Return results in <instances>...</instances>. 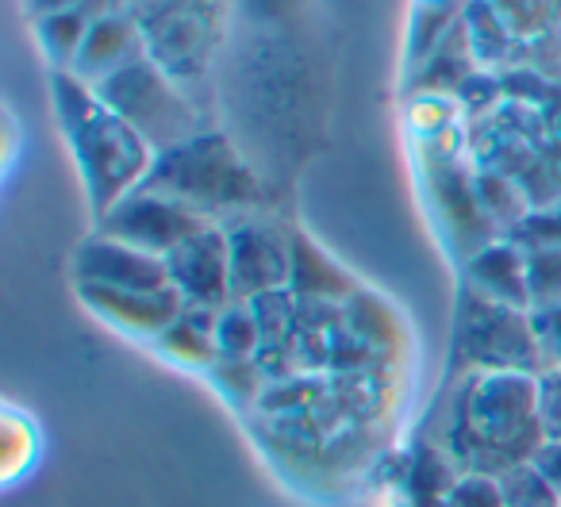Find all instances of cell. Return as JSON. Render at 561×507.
<instances>
[{
	"mask_svg": "<svg viewBox=\"0 0 561 507\" xmlns=\"http://www.w3.org/2000/svg\"><path fill=\"white\" fill-rule=\"evenodd\" d=\"M231 250V297L254 300L262 292L289 289L293 274V239H280L277 227L257 219H234L227 227Z\"/></svg>",
	"mask_w": 561,
	"mask_h": 507,
	"instance_id": "obj_8",
	"label": "cell"
},
{
	"mask_svg": "<svg viewBox=\"0 0 561 507\" xmlns=\"http://www.w3.org/2000/svg\"><path fill=\"white\" fill-rule=\"evenodd\" d=\"M70 4H78V0H27V12L39 20V16H47V12L70 9Z\"/></svg>",
	"mask_w": 561,
	"mask_h": 507,
	"instance_id": "obj_24",
	"label": "cell"
},
{
	"mask_svg": "<svg viewBox=\"0 0 561 507\" xmlns=\"http://www.w3.org/2000/svg\"><path fill=\"white\" fill-rule=\"evenodd\" d=\"M50 96H55L58 127H62V135L73 147V158H78L89 208H93L96 219L108 216L124 196L142 188L158 154L139 131H131L96 96L93 85L73 78L70 70L50 73Z\"/></svg>",
	"mask_w": 561,
	"mask_h": 507,
	"instance_id": "obj_1",
	"label": "cell"
},
{
	"mask_svg": "<svg viewBox=\"0 0 561 507\" xmlns=\"http://www.w3.org/2000/svg\"><path fill=\"white\" fill-rule=\"evenodd\" d=\"M558 507H561V504H558Z\"/></svg>",
	"mask_w": 561,
	"mask_h": 507,
	"instance_id": "obj_25",
	"label": "cell"
},
{
	"mask_svg": "<svg viewBox=\"0 0 561 507\" xmlns=\"http://www.w3.org/2000/svg\"><path fill=\"white\" fill-rule=\"evenodd\" d=\"M96 96L124 119L131 131H139L150 142L154 154L181 147L193 135H201L196 127V112L185 101V93L178 89V81L154 62V58H139L127 70L112 73L108 81L93 85Z\"/></svg>",
	"mask_w": 561,
	"mask_h": 507,
	"instance_id": "obj_4",
	"label": "cell"
},
{
	"mask_svg": "<svg viewBox=\"0 0 561 507\" xmlns=\"http://www.w3.org/2000/svg\"><path fill=\"white\" fill-rule=\"evenodd\" d=\"M500 492H504V507H558L561 496L546 484V476L538 473L530 461L507 465L504 473H496Z\"/></svg>",
	"mask_w": 561,
	"mask_h": 507,
	"instance_id": "obj_17",
	"label": "cell"
},
{
	"mask_svg": "<svg viewBox=\"0 0 561 507\" xmlns=\"http://www.w3.org/2000/svg\"><path fill=\"white\" fill-rule=\"evenodd\" d=\"M446 507H504V492H500L496 476L466 473L450 484V492H446Z\"/></svg>",
	"mask_w": 561,
	"mask_h": 507,
	"instance_id": "obj_19",
	"label": "cell"
},
{
	"mask_svg": "<svg viewBox=\"0 0 561 507\" xmlns=\"http://www.w3.org/2000/svg\"><path fill=\"white\" fill-rule=\"evenodd\" d=\"M142 188L185 204L208 223H216L219 216H231V211H247L257 200L254 173L247 170V162L234 154V147L224 135L211 131H201L181 147L158 154Z\"/></svg>",
	"mask_w": 561,
	"mask_h": 507,
	"instance_id": "obj_2",
	"label": "cell"
},
{
	"mask_svg": "<svg viewBox=\"0 0 561 507\" xmlns=\"http://www.w3.org/2000/svg\"><path fill=\"white\" fill-rule=\"evenodd\" d=\"M204 227H208L204 216L188 211L185 204H178V200L147 193V188H135V193L124 196L108 216L96 219V231L101 234L127 242V246L147 250L154 258H170L181 242L193 239Z\"/></svg>",
	"mask_w": 561,
	"mask_h": 507,
	"instance_id": "obj_6",
	"label": "cell"
},
{
	"mask_svg": "<svg viewBox=\"0 0 561 507\" xmlns=\"http://www.w3.org/2000/svg\"><path fill=\"white\" fill-rule=\"evenodd\" d=\"M216 354L219 361H250L254 354H262V327L247 300H231L227 308H219Z\"/></svg>",
	"mask_w": 561,
	"mask_h": 507,
	"instance_id": "obj_16",
	"label": "cell"
},
{
	"mask_svg": "<svg viewBox=\"0 0 561 507\" xmlns=\"http://www.w3.org/2000/svg\"><path fill=\"white\" fill-rule=\"evenodd\" d=\"M85 304L96 315H104L116 327L131 331V335H162L181 312L185 300L178 297V289H158V292H112V289H93V285H78Z\"/></svg>",
	"mask_w": 561,
	"mask_h": 507,
	"instance_id": "obj_11",
	"label": "cell"
},
{
	"mask_svg": "<svg viewBox=\"0 0 561 507\" xmlns=\"http://www.w3.org/2000/svg\"><path fill=\"white\" fill-rule=\"evenodd\" d=\"M515 234H519L515 242L523 250H561V211L558 216L553 211H530V216L519 219Z\"/></svg>",
	"mask_w": 561,
	"mask_h": 507,
	"instance_id": "obj_21",
	"label": "cell"
},
{
	"mask_svg": "<svg viewBox=\"0 0 561 507\" xmlns=\"http://www.w3.org/2000/svg\"><path fill=\"white\" fill-rule=\"evenodd\" d=\"M216 320L219 312L211 308H188L170 323V327L158 335V346L165 354H173L178 361H188V366H204V361H219L216 354Z\"/></svg>",
	"mask_w": 561,
	"mask_h": 507,
	"instance_id": "obj_15",
	"label": "cell"
},
{
	"mask_svg": "<svg viewBox=\"0 0 561 507\" xmlns=\"http://www.w3.org/2000/svg\"><path fill=\"white\" fill-rule=\"evenodd\" d=\"M73 277H78V285H93V289H112V292L170 289L165 258H154L147 250L127 246V242L108 239L101 231L81 239V246L73 250Z\"/></svg>",
	"mask_w": 561,
	"mask_h": 507,
	"instance_id": "obj_9",
	"label": "cell"
},
{
	"mask_svg": "<svg viewBox=\"0 0 561 507\" xmlns=\"http://www.w3.org/2000/svg\"><path fill=\"white\" fill-rule=\"evenodd\" d=\"M530 465H535L538 473L546 476V484L561 496V438H546L535 450V458H530Z\"/></svg>",
	"mask_w": 561,
	"mask_h": 507,
	"instance_id": "obj_23",
	"label": "cell"
},
{
	"mask_svg": "<svg viewBox=\"0 0 561 507\" xmlns=\"http://www.w3.org/2000/svg\"><path fill=\"white\" fill-rule=\"evenodd\" d=\"M469 292L492 300V304L519 308L530 312V292H527V250L519 242H492L481 246L469 258Z\"/></svg>",
	"mask_w": 561,
	"mask_h": 507,
	"instance_id": "obj_12",
	"label": "cell"
},
{
	"mask_svg": "<svg viewBox=\"0 0 561 507\" xmlns=\"http://www.w3.org/2000/svg\"><path fill=\"white\" fill-rule=\"evenodd\" d=\"M530 323H535L542 361L546 366H561V304L546 308V312H530Z\"/></svg>",
	"mask_w": 561,
	"mask_h": 507,
	"instance_id": "obj_22",
	"label": "cell"
},
{
	"mask_svg": "<svg viewBox=\"0 0 561 507\" xmlns=\"http://www.w3.org/2000/svg\"><path fill=\"white\" fill-rule=\"evenodd\" d=\"M466 438L458 458L473 461V453H492L496 473L535 458L546 442L538 427V373L496 369L477 377L466 396Z\"/></svg>",
	"mask_w": 561,
	"mask_h": 507,
	"instance_id": "obj_3",
	"label": "cell"
},
{
	"mask_svg": "<svg viewBox=\"0 0 561 507\" xmlns=\"http://www.w3.org/2000/svg\"><path fill=\"white\" fill-rule=\"evenodd\" d=\"M538 427L546 438H561V366L538 373Z\"/></svg>",
	"mask_w": 561,
	"mask_h": 507,
	"instance_id": "obj_20",
	"label": "cell"
},
{
	"mask_svg": "<svg viewBox=\"0 0 561 507\" xmlns=\"http://www.w3.org/2000/svg\"><path fill=\"white\" fill-rule=\"evenodd\" d=\"M96 16H101V12H93L89 0H78V4H70V9L47 12V16L35 20L39 47H43V55L55 62V70H70L81 43H85L89 27L96 24Z\"/></svg>",
	"mask_w": 561,
	"mask_h": 507,
	"instance_id": "obj_14",
	"label": "cell"
},
{
	"mask_svg": "<svg viewBox=\"0 0 561 507\" xmlns=\"http://www.w3.org/2000/svg\"><path fill=\"white\" fill-rule=\"evenodd\" d=\"M289 292L297 300H308V304H331V300L351 292V281H346V274L323 254V250H316L312 242L297 234V239H293Z\"/></svg>",
	"mask_w": 561,
	"mask_h": 507,
	"instance_id": "obj_13",
	"label": "cell"
},
{
	"mask_svg": "<svg viewBox=\"0 0 561 507\" xmlns=\"http://www.w3.org/2000/svg\"><path fill=\"white\" fill-rule=\"evenodd\" d=\"M461 350L484 366V373L512 369V373H542L546 361L538 350L530 312L492 304V300L469 292L461 312Z\"/></svg>",
	"mask_w": 561,
	"mask_h": 507,
	"instance_id": "obj_5",
	"label": "cell"
},
{
	"mask_svg": "<svg viewBox=\"0 0 561 507\" xmlns=\"http://www.w3.org/2000/svg\"><path fill=\"white\" fill-rule=\"evenodd\" d=\"M527 292L530 312L561 304V250H527Z\"/></svg>",
	"mask_w": 561,
	"mask_h": 507,
	"instance_id": "obj_18",
	"label": "cell"
},
{
	"mask_svg": "<svg viewBox=\"0 0 561 507\" xmlns=\"http://www.w3.org/2000/svg\"><path fill=\"white\" fill-rule=\"evenodd\" d=\"M170 285L178 289V297L188 308H219L231 304V250H227V227L208 223L204 231H196L193 239H185L170 258Z\"/></svg>",
	"mask_w": 561,
	"mask_h": 507,
	"instance_id": "obj_7",
	"label": "cell"
},
{
	"mask_svg": "<svg viewBox=\"0 0 561 507\" xmlns=\"http://www.w3.org/2000/svg\"><path fill=\"white\" fill-rule=\"evenodd\" d=\"M150 55V39L142 24L124 12H101L96 24L89 27L85 43H81L78 58H73L70 73L81 78L85 85H101L112 73L127 70L131 62Z\"/></svg>",
	"mask_w": 561,
	"mask_h": 507,
	"instance_id": "obj_10",
	"label": "cell"
}]
</instances>
